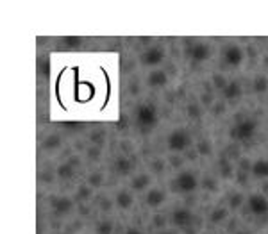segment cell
<instances>
[{
    "mask_svg": "<svg viewBox=\"0 0 268 234\" xmlns=\"http://www.w3.org/2000/svg\"><path fill=\"white\" fill-rule=\"evenodd\" d=\"M256 131H258V122L254 118H243L230 127L229 138L234 141H247L250 138H254Z\"/></svg>",
    "mask_w": 268,
    "mask_h": 234,
    "instance_id": "obj_1",
    "label": "cell"
},
{
    "mask_svg": "<svg viewBox=\"0 0 268 234\" xmlns=\"http://www.w3.org/2000/svg\"><path fill=\"white\" fill-rule=\"evenodd\" d=\"M134 120L143 129H152V127L157 125L159 115H157V109H155L154 104H140L134 109Z\"/></svg>",
    "mask_w": 268,
    "mask_h": 234,
    "instance_id": "obj_2",
    "label": "cell"
},
{
    "mask_svg": "<svg viewBox=\"0 0 268 234\" xmlns=\"http://www.w3.org/2000/svg\"><path fill=\"white\" fill-rule=\"evenodd\" d=\"M190 145H191V136H190L188 131H184V129H175V131L170 132L168 138H166V147H168V150L174 152V154L188 150Z\"/></svg>",
    "mask_w": 268,
    "mask_h": 234,
    "instance_id": "obj_3",
    "label": "cell"
},
{
    "mask_svg": "<svg viewBox=\"0 0 268 234\" xmlns=\"http://www.w3.org/2000/svg\"><path fill=\"white\" fill-rule=\"evenodd\" d=\"M198 188V179L193 172L184 170L174 179V190L179 193H193Z\"/></svg>",
    "mask_w": 268,
    "mask_h": 234,
    "instance_id": "obj_4",
    "label": "cell"
},
{
    "mask_svg": "<svg viewBox=\"0 0 268 234\" xmlns=\"http://www.w3.org/2000/svg\"><path fill=\"white\" fill-rule=\"evenodd\" d=\"M243 57H245V52L240 45H234V43H230L227 45L224 50H222V63L227 66V68H238V66L243 63Z\"/></svg>",
    "mask_w": 268,
    "mask_h": 234,
    "instance_id": "obj_5",
    "label": "cell"
},
{
    "mask_svg": "<svg viewBox=\"0 0 268 234\" xmlns=\"http://www.w3.org/2000/svg\"><path fill=\"white\" fill-rule=\"evenodd\" d=\"M247 209L254 216L268 215V197H265L263 193H252L247 198Z\"/></svg>",
    "mask_w": 268,
    "mask_h": 234,
    "instance_id": "obj_6",
    "label": "cell"
},
{
    "mask_svg": "<svg viewBox=\"0 0 268 234\" xmlns=\"http://www.w3.org/2000/svg\"><path fill=\"white\" fill-rule=\"evenodd\" d=\"M165 59V50L161 47H149L141 54V65L143 66H157Z\"/></svg>",
    "mask_w": 268,
    "mask_h": 234,
    "instance_id": "obj_7",
    "label": "cell"
},
{
    "mask_svg": "<svg viewBox=\"0 0 268 234\" xmlns=\"http://www.w3.org/2000/svg\"><path fill=\"white\" fill-rule=\"evenodd\" d=\"M188 56L193 63H204L211 57V47L207 43H195L188 48Z\"/></svg>",
    "mask_w": 268,
    "mask_h": 234,
    "instance_id": "obj_8",
    "label": "cell"
},
{
    "mask_svg": "<svg viewBox=\"0 0 268 234\" xmlns=\"http://www.w3.org/2000/svg\"><path fill=\"white\" fill-rule=\"evenodd\" d=\"M193 220H195V216H193V213L188 207H179V209H175L172 213V224L175 227H181V229L190 227L193 224Z\"/></svg>",
    "mask_w": 268,
    "mask_h": 234,
    "instance_id": "obj_9",
    "label": "cell"
},
{
    "mask_svg": "<svg viewBox=\"0 0 268 234\" xmlns=\"http://www.w3.org/2000/svg\"><path fill=\"white\" fill-rule=\"evenodd\" d=\"M165 200H166V193L163 190H159V188H152L145 195V204L149 207H159Z\"/></svg>",
    "mask_w": 268,
    "mask_h": 234,
    "instance_id": "obj_10",
    "label": "cell"
},
{
    "mask_svg": "<svg viewBox=\"0 0 268 234\" xmlns=\"http://www.w3.org/2000/svg\"><path fill=\"white\" fill-rule=\"evenodd\" d=\"M168 82V74L165 70H152L147 75V84L151 88H163Z\"/></svg>",
    "mask_w": 268,
    "mask_h": 234,
    "instance_id": "obj_11",
    "label": "cell"
},
{
    "mask_svg": "<svg viewBox=\"0 0 268 234\" xmlns=\"http://www.w3.org/2000/svg\"><path fill=\"white\" fill-rule=\"evenodd\" d=\"M222 93H224V99H226L227 102H234V100H238L241 95H243V88H241L240 82H236V80H230V82L226 86V89H224Z\"/></svg>",
    "mask_w": 268,
    "mask_h": 234,
    "instance_id": "obj_12",
    "label": "cell"
},
{
    "mask_svg": "<svg viewBox=\"0 0 268 234\" xmlns=\"http://www.w3.org/2000/svg\"><path fill=\"white\" fill-rule=\"evenodd\" d=\"M52 207H54V211H56L57 215H68L72 211V200L70 198H65V197H59V198H52L50 200Z\"/></svg>",
    "mask_w": 268,
    "mask_h": 234,
    "instance_id": "obj_13",
    "label": "cell"
},
{
    "mask_svg": "<svg viewBox=\"0 0 268 234\" xmlns=\"http://www.w3.org/2000/svg\"><path fill=\"white\" fill-rule=\"evenodd\" d=\"M132 202H134V198H132L131 192H127V190H120V192L116 193V197H115V204L123 211L131 209Z\"/></svg>",
    "mask_w": 268,
    "mask_h": 234,
    "instance_id": "obj_14",
    "label": "cell"
},
{
    "mask_svg": "<svg viewBox=\"0 0 268 234\" xmlns=\"http://www.w3.org/2000/svg\"><path fill=\"white\" fill-rule=\"evenodd\" d=\"M250 173L256 179H268V159H258L252 163Z\"/></svg>",
    "mask_w": 268,
    "mask_h": 234,
    "instance_id": "obj_15",
    "label": "cell"
},
{
    "mask_svg": "<svg viewBox=\"0 0 268 234\" xmlns=\"http://www.w3.org/2000/svg\"><path fill=\"white\" fill-rule=\"evenodd\" d=\"M149 184H151V175H149V173H140V175H136V177L131 181V190H134V192H143L145 188H149Z\"/></svg>",
    "mask_w": 268,
    "mask_h": 234,
    "instance_id": "obj_16",
    "label": "cell"
},
{
    "mask_svg": "<svg viewBox=\"0 0 268 234\" xmlns=\"http://www.w3.org/2000/svg\"><path fill=\"white\" fill-rule=\"evenodd\" d=\"M252 89H254V93L258 95H263L268 91V77L263 74H259L254 77V80H252Z\"/></svg>",
    "mask_w": 268,
    "mask_h": 234,
    "instance_id": "obj_17",
    "label": "cell"
},
{
    "mask_svg": "<svg viewBox=\"0 0 268 234\" xmlns=\"http://www.w3.org/2000/svg\"><path fill=\"white\" fill-rule=\"evenodd\" d=\"M115 170H116L118 175H129L132 170V164L131 161L127 159V157H118L116 161H115Z\"/></svg>",
    "mask_w": 268,
    "mask_h": 234,
    "instance_id": "obj_18",
    "label": "cell"
},
{
    "mask_svg": "<svg viewBox=\"0 0 268 234\" xmlns=\"http://www.w3.org/2000/svg\"><path fill=\"white\" fill-rule=\"evenodd\" d=\"M227 216H229V209L220 206V207H215V209H213L209 220H211V224H222V222L227 220Z\"/></svg>",
    "mask_w": 268,
    "mask_h": 234,
    "instance_id": "obj_19",
    "label": "cell"
},
{
    "mask_svg": "<svg viewBox=\"0 0 268 234\" xmlns=\"http://www.w3.org/2000/svg\"><path fill=\"white\" fill-rule=\"evenodd\" d=\"M74 166H72L70 163H61L59 166H57V170H56V173H57V177L59 179H65V181H68V179H72L74 177Z\"/></svg>",
    "mask_w": 268,
    "mask_h": 234,
    "instance_id": "obj_20",
    "label": "cell"
},
{
    "mask_svg": "<svg viewBox=\"0 0 268 234\" xmlns=\"http://www.w3.org/2000/svg\"><path fill=\"white\" fill-rule=\"evenodd\" d=\"M115 224L111 220H102L97 224V234H113Z\"/></svg>",
    "mask_w": 268,
    "mask_h": 234,
    "instance_id": "obj_21",
    "label": "cell"
},
{
    "mask_svg": "<svg viewBox=\"0 0 268 234\" xmlns=\"http://www.w3.org/2000/svg\"><path fill=\"white\" fill-rule=\"evenodd\" d=\"M218 170H220V173H222V177H230L232 175V166H230V163H229V159L227 157H224V159H220L218 161Z\"/></svg>",
    "mask_w": 268,
    "mask_h": 234,
    "instance_id": "obj_22",
    "label": "cell"
},
{
    "mask_svg": "<svg viewBox=\"0 0 268 234\" xmlns=\"http://www.w3.org/2000/svg\"><path fill=\"white\" fill-rule=\"evenodd\" d=\"M243 204V193L236 192L229 195V209H238Z\"/></svg>",
    "mask_w": 268,
    "mask_h": 234,
    "instance_id": "obj_23",
    "label": "cell"
},
{
    "mask_svg": "<svg viewBox=\"0 0 268 234\" xmlns=\"http://www.w3.org/2000/svg\"><path fill=\"white\" fill-rule=\"evenodd\" d=\"M59 143H61V138L57 134H52V136H48L47 140L43 141V149L45 150H54V149H57L59 147Z\"/></svg>",
    "mask_w": 268,
    "mask_h": 234,
    "instance_id": "obj_24",
    "label": "cell"
},
{
    "mask_svg": "<svg viewBox=\"0 0 268 234\" xmlns=\"http://www.w3.org/2000/svg\"><path fill=\"white\" fill-rule=\"evenodd\" d=\"M211 79H213V86H215L217 89H222V91L226 89L227 84H229V82H227V79H226V75H224V74H215V75L211 77Z\"/></svg>",
    "mask_w": 268,
    "mask_h": 234,
    "instance_id": "obj_25",
    "label": "cell"
},
{
    "mask_svg": "<svg viewBox=\"0 0 268 234\" xmlns=\"http://www.w3.org/2000/svg\"><path fill=\"white\" fill-rule=\"evenodd\" d=\"M186 115L188 118H193V120H198L200 115H202V109L198 104H188V108H186Z\"/></svg>",
    "mask_w": 268,
    "mask_h": 234,
    "instance_id": "obj_26",
    "label": "cell"
},
{
    "mask_svg": "<svg viewBox=\"0 0 268 234\" xmlns=\"http://www.w3.org/2000/svg\"><path fill=\"white\" fill-rule=\"evenodd\" d=\"M88 186L89 188H100L102 186V175L100 173H91L88 177Z\"/></svg>",
    "mask_w": 268,
    "mask_h": 234,
    "instance_id": "obj_27",
    "label": "cell"
},
{
    "mask_svg": "<svg viewBox=\"0 0 268 234\" xmlns=\"http://www.w3.org/2000/svg\"><path fill=\"white\" fill-rule=\"evenodd\" d=\"M197 152L200 156H209V154H211V143H209V141H206V140H202L197 145Z\"/></svg>",
    "mask_w": 268,
    "mask_h": 234,
    "instance_id": "obj_28",
    "label": "cell"
},
{
    "mask_svg": "<svg viewBox=\"0 0 268 234\" xmlns=\"http://www.w3.org/2000/svg\"><path fill=\"white\" fill-rule=\"evenodd\" d=\"M211 113L215 115V117H220V115H224V113H226V102H215V104H213Z\"/></svg>",
    "mask_w": 268,
    "mask_h": 234,
    "instance_id": "obj_29",
    "label": "cell"
},
{
    "mask_svg": "<svg viewBox=\"0 0 268 234\" xmlns=\"http://www.w3.org/2000/svg\"><path fill=\"white\" fill-rule=\"evenodd\" d=\"M151 170H152L154 173H161L163 170H165V161H163V159L152 161V163H151Z\"/></svg>",
    "mask_w": 268,
    "mask_h": 234,
    "instance_id": "obj_30",
    "label": "cell"
},
{
    "mask_svg": "<svg viewBox=\"0 0 268 234\" xmlns=\"http://www.w3.org/2000/svg\"><path fill=\"white\" fill-rule=\"evenodd\" d=\"M152 224L157 227V229H163L166 225V216L165 215H154V218H152Z\"/></svg>",
    "mask_w": 268,
    "mask_h": 234,
    "instance_id": "obj_31",
    "label": "cell"
},
{
    "mask_svg": "<svg viewBox=\"0 0 268 234\" xmlns=\"http://www.w3.org/2000/svg\"><path fill=\"white\" fill-rule=\"evenodd\" d=\"M89 140L93 141L95 145H100L104 141V132L102 131H95V132H91V136H89Z\"/></svg>",
    "mask_w": 268,
    "mask_h": 234,
    "instance_id": "obj_32",
    "label": "cell"
},
{
    "mask_svg": "<svg viewBox=\"0 0 268 234\" xmlns=\"http://www.w3.org/2000/svg\"><path fill=\"white\" fill-rule=\"evenodd\" d=\"M82 39L80 38H65V45L66 47H79Z\"/></svg>",
    "mask_w": 268,
    "mask_h": 234,
    "instance_id": "obj_33",
    "label": "cell"
},
{
    "mask_svg": "<svg viewBox=\"0 0 268 234\" xmlns=\"http://www.w3.org/2000/svg\"><path fill=\"white\" fill-rule=\"evenodd\" d=\"M89 193H91V190H89V188H79V192H77V198H80V200H86V198H89Z\"/></svg>",
    "mask_w": 268,
    "mask_h": 234,
    "instance_id": "obj_34",
    "label": "cell"
},
{
    "mask_svg": "<svg viewBox=\"0 0 268 234\" xmlns=\"http://www.w3.org/2000/svg\"><path fill=\"white\" fill-rule=\"evenodd\" d=\"M88 157H89V159H99V157H100L99 147H91V149H88Z\"/></svg>",
    "mask_w": 268,
    "mask_h": 234,
    "instance_id": "obj_35",
    "label": "cell"
},
{
    "mask_svg": "<svg viewBox=\"0 0 268 234\" xmlns=\"http://www.w3.org/2000/svg\"><path fill=\"white\" fill-rule=\"evenodd\" d=\"M183 163H184V159H183V157H179L177 154L170 157V164H172V166H175V168H179V166H183Z\"/></svg>",
    "mask_w": 268,
    "mask_h": 234,
    "instance_id": "obj_36",
    "label": "cell"
},
{
    "mask_svg": "<svg viewBox=\"0 0 268 234\" xmlns=\"http://www.w3.org/2000/svg\"><path fill=\"white\" fill-rule=\"evenodd\" d=\"M250 168H252V163H250V161H247V159L240 161V170H241V172H249L250 173Z\"/></svg>",
    "mask_w": 268,
    "mask_h": 234,
    "instance_id": "obj_37",
    "label": "cell"
},
{
    "mask_svg": "<svg viewBox=\"0 0 268 234\" xmlns=\"http://www.w3.org/2000/svg\"><path fill=\"white\" fill-rule=\"evenodd\" d=\"M202 104L209 108V106L213 104V95H211V93H204V95H202Z\"/></svg>",
    "mask_w": 268,
    "mask_h": 234,
    "instance_id": "obj_38",
    "label": "cell"
},
{
    "mask_svg": "<svg viewBox=\"0 0 268 234\" xmlns=\"http://www.w3.org/2000/svg\"><path fill=\"white\" fill-rule=\"evenodd\" d=\"M129 93L131 95L140 93V84H138V82H131V86H129Z\"/></svg>",
    "mask_w": 268,
    "mask_h": 234,
    "instance_id": "obj_39",
    "label": "cell"
},
{
    "mask_svg": "<svg viewBox=\"0 0 268 234\" xmlns=\"http://www.w3.org/2000/svg\"><path fill=\"white\" fill-rule=\"evenodd\" d=\"M204 186L209 188V190H215V186H217V184H215V181H213V179L209 177V179H206V183H204Z\"/></svg>",
    "mask_w": 268,
    "mask_h": 234,
    "instance_id": "obj_40",
    "label": "cell"
},
{
    "mask_svg": "<svg viewBox=\"0 0 268 234\" xmlns=\"http://www.w3.org/2000/svg\"><path fill=\"white\" fill-rule=\"evenodd\" d=\"M197 157H198L197 149H195V150H190V152H188V159H197Z\"/></svg>",
    "mask_w": 268,
    "mask_h": 234,
    "instance_id": "obj_41",
    "label": "cell"
},
{
    "mask_svg": "<svg viewBox=\"0 0 268 234\" xmlns=\"http://www.w3.org/2000/svg\"><path fill=\"white\" fill-rule=\"evenodd\" d=\"M125 234H143V233H141L140 229H134V227H131V229L125 231Z\"/></svg>",
    "mask_w": 268,
    "mask_h": 234,
    "instance_id": "obj_42",
    "label": "cell"
},
{
    "mask_svg": "<svg viewBox=\"0 0 268 234\" xmlns=\"http://www.w3.org/2000/svg\"><path fill=\"white\" fill-rule=\"evenodd\" d=\"M261 192H263V195H265V197H268V181H265L263 188H261Z\"/></svg>",
    "mask_w": 268,
    "mask_h": 234,
    "instance_id": "obj_43",
    "label": "cell"
},
{
    "mask_svg": "<svg viewBox=\"0 0 268 234\" xmlns=\"http://www.w3.org/2000/svg\"><path fill=\"white\" fill-rule=\"evenodd\" d=\"M247 52H249V56H252V57L256 56V48L254 47H249V48H247Z\"/></svg>",
    "mask_w": 268,
    "mask_h": 234,
    "instance_id": "obj_44",
    "label": "cell"
},
{
    "mask_svg": "<svg viewBox=\"0 0 268 234\" xmlns=\"http://www.w3.org/2000/svg\"><path fill=\"white\" fill-rule=\"evenodd\" d=\"M109 206H111L109 202H102V211H109Z\"/></svg>",
    "mask_w": 268,
    "mask_h": 234,
    "instance_id": "obj_45",
    "label": "cell"
},
{
    "mask_svg": "<svg viewBox=\"0 0 268 234\" xmlns=\"http://www.w3.org/2000/svg\"><path fill=\"white\" fill-rule=\"evenodd\" d=\"M77 163H80V159H79V157H74V159L70 161V164H72V166H74V164H77Z\"/></svg>",
    "mask_w": 268,
    "mask_h": 234,
    "instance_id": "obj_46",
    "label": "cell"
},
{
    "mask_svg": "<svg viewBox=\"0 0 268 234\" xmlns=\"http://www.w3.org/2000/svg\"><path fill=\"white\" fill-rule=\"evenodd\" d=\"M159 234H175V233H174V231H161Z\"/></svg>",
    "mask_w": 268,
    "mask_h": 234,
    "instance_id": "obj_47",
    "label": "cell"
},
{
    "mask_svg": "<svg viewBox=\"0 0 268 234\" xmlns=\"http://www.w3.org/2000/svg\"><path fill=\"white\" fill-rule=\"evenodd\" d=\"M236 234H250V233H247V231H240V233H236Z\"/></svg>",
    "mask_w": 268,
    "mask_h": 234,
    "instance_id": "obj_48",
    "label": "cell"
},
{
    "mask_svg": "<svg viewBox=\"0 0 268 234\" xmlns=\"http://www.w3.org/2000/svg\"><path fill=\"white\" fill-rule=\"evenodd\" d=\"M265 65L268 66V56H265Z\"/></svg>",
    "mask_w": 268,
    "mask_h": 234,
    "instance_id": "obj_49",
    "label": "cell"
}]
</instances>
